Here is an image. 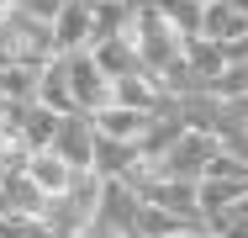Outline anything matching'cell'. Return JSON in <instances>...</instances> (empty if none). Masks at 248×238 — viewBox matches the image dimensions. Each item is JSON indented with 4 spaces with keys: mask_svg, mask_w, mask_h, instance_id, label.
Segmentation results:
<instances>
[{
    "mask_svg": "<svg viewBox=\"0 0 248 238\" xmlns=\"http://www.w3.org/2000/svg\"><path fill=\"white\" fill-rule=\"evenodd\" d=\"M5 148H11V143H5V133H0V159H5Z\"/></svg>",
    "mask_w": 248,
    "mask_h": 238,
    "instance_id": "cell-28",
    "label": "cell"
},
{
    "mask_svg": "<svg viewBox=\"0 0 248 238\" xmlns=\"http://www.w3.org/2000/svg\"><path fill=\"white\" fill-rule=\"evenodd\" d=\"M127 37H132V48L143 53V69H148V74H164L169 64L185 58V37L169 27L164 11H138L132 27H127Z\"/></svg>",
    "mask_w": 248,
    "mask_h": 238,
    "instance_id": "cell-2",
    "label": "cell"
},
{
    "mask_svg": "<svg viewBox=\"0 0 248 238\" xmlns=\"http://www.w3.org/2000/svg\"><path fill=\"white\" fill-rule=\"evenodd\" d=\"M169 238H211L206 228H185V233H169Z\"/></svg>",
    "mask_w": 248,
    "mask_h": 238,
    "instance_id": "cell-26",
    "label": "cell"
},
{
    "mask_svg": "<svg viewBox=\"0 0 248 238\" xmlns=\"http://www.w3.org/2000/svg\"><path fill=\"white\" fill-rule=\"evenodd\" d=\"M16 111H21V106H16L11 95H0V133H5V138L16 133Z\"/></svg>",
    "mask_w": 248,
    "mask_h": 238,
    "instance_id": "cell-22",
    "label": "cell"
},
{
    "mask_svg": "<svg viewBox=\"0 0 248 238\" xmlns=\"http://www.w3.org/2000/svg\"><path fill=\"white\" fill-rule=\"evenodd\" d=\"M217 95H227V101H238V95H248V58H232L227 69H222V80L211 85Z\"/></svg>",
    "mask_w": 248,
    "mask_h": 238,
    "instance_id": "cell-19",
    "label": "cell"
},
{
    "mask_svg": "<svg viewBox=\"0 0 248 238\" xmlns=\"http://www.w3.org/2000/svg\"><path fill=\"white\" fill-rule=\"evenodd\" d=\"M63 69H69V90H74V106L79 111H106L111 106V74L95 64V53L90 48H79V53H63Z\"/></svg>",
    "mask_w": 248,
    "mask_h": 238,
    "instance_id": "cell-4",
    "label": "cell"
},
{
    "mask_svg": "<svg viewBox=\"0 0 248 238\" xmlns=\"http://www.w3.org/2000/svg\"><path fill=\"white\" fill-rule=\"evenodd\" d=\"M37 101H43V106H53V111H79V106H74V90H69L63 53H58L53 64H43V74H37Z\"/></svg>",
    "mask_w": 248,
    "mask_h": 238,
    "instance_id": "cell-16",
    "label": "cell"
},
{
    "mask_svg": "<svg viewBox=\"0 0 248 238\" xmlns=\"http://www.w3.org/2000/svg\"><path fill=\"white\" fill-rule=\"evenodd\" d=\"M27 175H32V186L43 190V196H63V190L79 180V170H74L63 153H53V148H37V153H27Z\"/></svg>",
    "mask_w": 248,
    "mask_h": 238,
    "instance_id": "cell-10",
    "label": "cell"
},
{
    "mask_svg": "<svg viewBox=\"0 0 248 238\" xmlns=\"http://www.w3.org/2000/svg\"><path fill=\"white\" fill-rule=\"evenodd\" d=\"M185 228H196V222H185L153 201H143V212H138V238H169V233H185Z\"/></svg>",
    "mask_w": 248,
    "mask_h": 238,
    "instance_id": "cell-18",
    "label": "cell"
},
{
    "mask_svg": "<svg viewBox=\"0 0 248 238\" xmlns=\"http://www.w3.org/2000/svg\"><path fill=\"white\" fill-rule=\"evenodd\" d=\"M0 217H11V206H5V186H0Z\"/></svg>",
    "mask_w": 248,
    "mask_h": 238,
    "instance_id": "cell-27",
    "label": "cell"
},
{
    "mask_svg": "<svg viewBox=\"0 0 248 238\" xmlns=\"http://www.w3.org/2000/svg\"><path fill=\"white\" fill-rule=\"evenodd\" d=\"M138 212H143V196L127 186V180H100V206H95V222L116 228V233L138 238Z\"/></svg>",
    "mask_w": 248,
    "mask_h": 238,
    "instance_id": "cell-6",
    "label": "cell"
},
{
    "mask_svg": "<svg viewBox=\"0 0 248 238\" xmlns=\"http://www.w3.org/2000/svg\"><path fill=\"white\" fill-rule=\"evenodd\" d=\"M201 37L232 48L238 37H248V16L238 5H227V0H206V5H201Z\"/></svg>",
    "mask_w": 248,
    "mask_h": 238,
    "instance_id": "cell-11",
    "label": "cell"
},
{
    "mask_svg": "<svg viewBox=\"0 0 248 238\" xmlns=\"http://www.w3.org/2000/svg\"><path fill=\"white\" fill-rule=\"evenodd\" d=\"M217 153H222V138L185 127L180 138L158 153V170H164V180H196V186H201V175H206V164H211Z\"/></svg>",
    "mask_w": 248,
    "mask_h": 238,
    "instance_id": "cell-3",
    "label": "cell"
},
{
    "mask_svg": "<svg viewBox=\"0 0 248 238\" xmlns=\"http://www.w3.org/2000/svg\"><path fill=\"white\" fill-rule=\"evenodd\" d=\"M127 5H132V16L138 11H169V0H127Z\"/></svg>",
    "mask_w": 248,
    "mask_h": 238,
    "instance_id": "cell-24",
    "label": "cell"
},
{
    "mask_svg": "<svg viewBox=\"0 0 248 238\" xmlns=\"http://www.w3.org/2000/svg\"><path fill=\"white\" fill-rule=\"evenodd\" d=\"M37 74H43V69H27V64H0V95H11L16 106L37 101Z\"/></svg>",
    "mask_w": 248,
    "mask_h": 238,
    "instance_id": "cell-17",
    "label": "cell"
},
{
    "mask_svg": "<svg viewBox=\"0 0 248 238\" xmlns=\"http://www.w3.org/2000/svg\"><path fill=\"white\" fill-rule=\"evenodd\" d=\"M0 238H48L37 217H0Z\"/></svg>",
    "mask_w": 248,
    "mask_h": 238,
    "instance_id": "cell-20",
    "label": "cell"
},
{
    "mask_svg": "<svg viewBox=\"0 0 248 238\" xmlns=\"http://www.w3.org/2000/svg\"><path fill=\"white\" fill-rule=\"evenodd\" d=\"M58 117H63V111H53V106H43V101H27V106L16 111V133H11L5 143H21L27 153L53 148V138H58Z\"/></svg>",
    "mask_w": 248,
    "mask_h": 238,
    "instance_id": "cell-8",
    "label": "cell"
},
{
    "mask_svg": "<svg viewBox=\"0 0 248 238\" xmlns=\"http://www.w3.org/2000/svg\"><path fill=\"white\" fill-rule=\"evenodd\" d=\"M185 64H190V74H196V85H217L222 80V69H227V48L211 43V37H185Z\"/></svg>",
    "mask_w": 248,
    "mask_h": 238,
    "instance_id": "cell-13",
    "label": "cell"
},
{
    "mask_svg": "<svg viewBox=\"0 0 248 238\" xmlns=\"http://www.w3.org/2000/svg\"><path fill=\"white\" fill-rule=\"evenodd\" d=\"M143 201H153V206H164V212H174V217L201 228V186L196 180H153L143 190Z\"/></svg>",
    "mask_w": 248,
    "mask_h": 238,
    "instance_id": "cell-9",
    "label": "cell"
},
{
    "mask_svg": "<svg viewBox=\"0 0 248 238\" xmlns=\"http://www.w3.org/2000/svg\"><path fill=\"white\" fill-rule=\"evenodd\" d=\"M95 117L90 111H63L58 117V138H53V153H63L79 175H95L90 164H95Z\"/></svg>",
    "mask_w": 248,
    "mask_h": 238,
    "instance_id": "cell-5",
    "label": "cell"
},
{
    "mask_svg": "<svg viewBox=\"0 0 248 238\" xmlns=\"http://www.w3.org/2000/svg\"><path fill=\"white\" fill-rule=\"evenodd\" d=\"M95 206H100V175H79L63 196H48L37 222L48 228V238H79L90 222H95Z\"/></svg>",
    "mask_w": 248,
    "mask_h": 238,
    "instance_id": "cell-1",
    "label": "cell"
},
{
    "mask_svg": "<svg viewBox=\"0 0 248 238\" xmlns=\"http://www.w3.org/2000/svg\"><path fill=\"white\" fill-rule=\"evenodd\" d=\"M79 238H127V233H116V228H106V222H90Z\"/></svg>",
    "mask_w": 248,
    "mask_h": 238,
    "instance_id": "cell-23",
    "label": "cell"
},
{
    "mask_svg": "<svg viewBox=\"0 0 248 238\" xmlns=\"http://www.w3.org/2000/svg\"><path fill=\"white\" fill-rule=\"evenodd\" d=\"M53 43H58V53H79L95 43V0H69L53 16Z\"/></svg>",
    "mask_w": 248,
    "mask_h": 238,
    "instance_id": "cell-7",
    "label": "cell"
},
{
    "mask_svg": "<svg viewBox=\"0 0 248 238\" xmlns=\"http://www.w3.org/2000/svg\"><path fill=\"white\" fill-rule=\"evenodd\" d=\"M95 53V64L111 74V80H127V74H148L143 69V53L132 48V37H111V43H100V48H90Z\"/></svg>",
    "mask_w": 248,
    "mask_h": 238,
    "instance_id": "cell-14",
    "label": "cell"
},
{
    "mask_svg": "<svg viewBox=\"0 0 248 238\" xmlns=\"http://www.w3.org/2000/svg\"><path fill=\"white\" fill-rule=\"evenodd\" d=\"M16 11H21V0H0V27H5V21H11Z\"/></svg>",
    "mask_w": 248,
    "mask_h": 238,
    "instance_id": "cell-25",
    "label": "cell"
},
{
    "mask_svg": "<svg viewBox=\"0 0 248 238\" xmlns=\"http://www.w3.org/2000/svg\"><path fill=\"white\" fill-rule=\"evenodd\" d=\"M63 5H69V0H21V11H27V16H37V21H53Z\"/></svg>",
    "mask_w": 248,
    "mask_h": 238,
    "instance_id": "cell-21",
    "label": "cell"
},
{
    "mask_svg": "<svg viewBox=\"0 0 248 238\" xmlns=\"http://www.w3.org/2000/svg\"><path fill=\"white\" fill-rule=\"evenodd\" d=\"M153 111H138V106H106V111H95V133L100 138H116V143H143V133H148Z\"/></svg>",
    "mask_w": 248,
    "mask_h": 238,
    "instance_id": "cell-12",
    "label": "cell"
},
{
    "mask_svg": "<svg viewBox=\"0 0 248 238\" xmlns=\"http://www.w3.org/2000/svg\"><path fill=\"white\" fill-rule=\"evenodd\" d=\"M138 159H143V148H138V143L95 138V164H90V170H95L100 180H122V175H127V170H132Z\"/></svg>",
    "mask_w": 248,
    "mask_h": 238,
    "instance_id": "cell-15",
    "label": "cell"
}]
</instances>
